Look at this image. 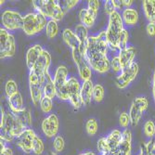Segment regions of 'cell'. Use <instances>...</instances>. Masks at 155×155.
<instances>
[{"mask_svg": "<svg viewBox=\"0 0 155 155\" xmlns=\"http://www.w3.org/2000/svg\"><path fill=\"white\" fill-rule=\"evenodd\" d=\"M122 137H123V131H120L119 129H114L106 137V141L110 152H112L118 147L122 140Z\"/></svg>", "mask_w": 155, "mask_h": 155, "instance_id": "25", "label": "cell"}, {"mask_svg": "<svg viewBox=\"0 0 155 155\" xmlns=\"http://www.w3.org/2000/svg\"><path fill=\"white\" fill-rule=\"evenodd\" d=\"M139 71L138 64L135 61L128 67L124 69L117 75L115 80V84L119 89H124L136 79Z\"/></svg>", "mask_w": 155, "mask_h": 155, "instance_id": "11", "label": "cell"}, {"mask_svg": "<svg viewBox=\"0 0 155 155\" xmlns=\"http://www.w3.org/2000/svg\"><path fill=\"white\" fill-rule=\"evenodd\" d=\"M48 20L38 12H29L23 16L22 30L25 35L33 36L46 29Z\"/></svg>", "mask_w": 155, "mask_h": 155, "instance_id": "5", "label": "cell"}, {"mask_svg": "<svg viewBox=\"0 0 155 155\" xmlns=\"http://www.w3.org/2000/svg\"><path fill=\"white\" fill-rule=\"evenodd\" d=\"M0 144H1V153H0V155H13L12 149H10L6 145L7 142L5 140L0 138Z\"/></svg>", "mask_w": 155, "mask_h": 155, "instance_id": "43", "label": "cell"}, {"mask_svg": "<svg viewBox=\"0 0 155 155\" xmlns=\"http://www.w3.org/2000/svg\"><path fill=\"white\" fill-rule=\"evenodd\" d=\"M16 52V43L14 35L8 31L0 28V58L1 60L11 58Z\"/></svg>", "mask_w": 155, "mask_h": 155, "instance_id": "7", "label": "cell"}, {"mask_svg": "<svg viewBox=\"0 0 155 155\" xmlns=\"http://www.w3.org/2000/svg\"><path fill=\"white\" fill-rule=\"evenodd\" d=\"M128 39H129V34L128 31L126 29H124L122 32L119 40H118V46H117V50H123L124 48H127V43H128Z\"/></svg>", "mask_w": 155, "mask_h": 155, "instance_id": "35", "label": "cell"}, {"mask_svg": "<svg viewBox=\"0 0 155 155\" xmlns=\"http://www.w3.org/2000/svg\"><path fill=\"white\" fill-rule=\"evenodd\" d=\"M110 69L116 74L121 73L123 71V68H122V65H121V62L119 61L118 56L112 57V59L110 60Z\"/></svg>", "mask_w": 155, "mask_h": 155, "instance_id": "41", "label": "cell"}, {"mask_svg": "<svg viewBox=\"0 0 155 155\" xmlns=\"http://www.w3.org/2000/svg\"><path fill=\"white\" fill-rule=\"evenodd\" d=\"M97 122L95 118H90L87 121L86 124V130L89 136H95L97 133Z\"/></svg>", "mask_w": 155, "mask_h": 155, "instance_id": "37", "label": "cell"}, {"mask_svg": "<svg viewBox=\"0 0 155 155\" xmlns=\"http://www.w3.org/2000/svg\"><path fill=\"white\" fill-rule=\"evenodd\" d=\"M143 131H144V135L146 136V137H148L149 139L153 138L154 135H155V124H154V122L151 120L146 121L144 124V126H143Z\"/></svg>", "mask_w": 155, "mask_h": 155, "instance_id": "31", "label": "cell"}, {"mask_svg": "<svg viewBox=\"0 0 155 155\" xmlns=\"http://www.w3.org/2000/svg\"><path fill=\"white\" fill-rule=\"evenodd\" d=\"M81 86L82 84H80L77 78L72 76L68 79L66 90L69 97V101L74 109H80L84 106L81 97Z\"/></svg>", "mask_w": 155, "mask_h": 155, "instance_id": "10", "label": "cell"}, {"mask_svg": "<svg viewBox=\"0 0 155 155\" xmlns=\"http://www.w3.org/2000/svg\"><path fill=\"white\" fill-rule=\"evenodd\" d=\"M62 39L64 41V43L71 48L72 50L74 49H79L80 47V42L78 37L76 36L74 31L66 28L62 32Z\"/></svg>", "mask_w": 155, "mask_h": 155, "instance_id": "22", "label": "cell"}, {"mask_svg": "<svg viewBox=\"0 0 155 155\" xmlns=\"http://www.w3.org/2000/svg\"><path fill=\"white\" fill-rule=\"evenodd\" d=\"M119 124L121 125V127L124 128V129H127L129 124H131V121H130V117L129 114L127 112H122L119 116Z\"/></svg>", "mask_w": 155, "mask_h": 155, "instance_id": "40", "label": "cell"}, {"mask_svg": "<svg viewBox=\"0 0 155 155\" xmlns=\"http://www.w3.org/2000/svg\"><path fill=\"white\" fill-rule=\"evenodd\" d=\"M48 155H59L57 152H56V151H50L49 153H48Z\"/></svg>", "mask_w": 155, "mask_h": 155, "instance_id": "52", "label": "cell"}, {"mask_svg": "<svg viewBox=\"0 0 155 155\" xmlns=\"http://www.w3.org/2000/svg\"><path fill=\"white\" fill-rule=\"evenodd\" d=\"M142 8L148 21L155 23V0H144Z\"/></svg>", "mask_w": 155, "mask_h": 155, "instance_id": "26", "label": "cell"}, {"mask_svg": "<svg viewBox=\"0 0 155 155\" xmlns=\"http://www.w3.org/2000/svg\"><path fill=\"white\" fill-rule=\"evenodd\" d=\"M136 54H137V50L134 47H127L126 48L119 51L117 56L121 62L123 70L131 65L133 62H135L134 59L136 57Z\"/></svg>", "mask_w": 155, "mask_h": 155, "instance_id": "18", "label": "cell"}, {"mask_svg": "<svg viewBox=\"0 0 155 155\" xmlns=\"http://www.w3.org/2000/svg\"><path fill=\"white\" fill-rule=\"evenodd\" d=\"M124 21L122 19V15L116 10L109 16L108 26L106 29L107 39L109 42L110 48L111 49H117L118 46V40L119 37L124 31Z\"/></svg>", "mask_w": 155, "mask_h": 155, "instance_id": "4", "label": "cell"}, {"mask_svg": "<svg viewBox=\"0 0 155 155\" xmlns=\"http://www.w3.org/2000/svg\"><path fill=\"white\" fill-rule=\"evenodd\" d=\"M43 52H44L43 48H42L38 44L32 46L29 49L27 50V53H26V65H27L28 69L31 70L33 68V66L35 65L36 61L40 58V56L42 55V53H43Z\"/></svg>", "mask_w": 155, "mask_h": 155, "instance_id": "19", "label": "cell"}, {"mask_svg": "<svg viewBox=\"0 0 155 155\" xmlns=\"http://www.w3.org/2000/svg\"><path fill=\"white\" fill-rule=\"evenodd\" d=\"M95 84L91 80L84 81L81 86V97L84 105H88L93 100V90Z\"/></svg>", "mask_w": 155, "mask_h": 155, "instance_id": "21", "label": "cell"}, {"mask_svg": "<svg viewBox=\"0 0 155 155\" xmlns=\"http://www.w3.org/2000/svg\"><path fill=\"white\" fill-rule=\"evenodd\" d=\"M104 98V87L101 84H97L94 86L93 90V101L96 102H101Z\"/></svg>", "mask_w": 155, "mask_h": 155, "instance_id": "32", "label": "cell"}, {"mask_svg": "<svg viewBox=\"0 0 155 155\" xmlns=\"http://www.w3.org/2000/svg\"><path fill=\"white\" fill-rule=\"evenodd\" d=\"M8 103L9 110L15 114H19L25 110L23 106V98L20 92L8 97Z\"/></svg>", "mask_w": 155, "mask_h": 155, "instance_id": "20", "label": "cell"}, {"mask_svg": "<svg viewBox=\"0 0 155 155\" xmlns=\"http://www.w3.org/2000/svg\"><path fill=\"white\" fill-rule=\"evenodd\" d=\"M143 148L148 155H155V140L152 138L149 139L143 145Z\"/></svg>", "mask_w": 155, "mask_h": 155, "instance_id": "42", "label": "cell"}, {"mask_svg": "<svg viewBox=\"0 0 155 155\" xmlns=\"http://www.w3.org/2000/svg\"><path fill=\"white\" fill-rule=\"evenodd\" d=\"M132 154V133L127 128L123 131V137L118 147L110 155H131Z\"/></svg>", "mask_w": 155, "mask_h": 155, "instance_id": "17", "label": "cell"}, {"mask_svg": "<svg viewBox=\"0 0 155 155\" xmlns=\"http://www.w3.org/2000/svg\"><path fill=\"white\" fill-rule=\"evenodd\" d=\"M53 148H54L55 151L57 152V153L61 152L64 150V148H65V141H64V138L61 136H57L56 137H54Z\"/></svg>", "mask_w": 155, "mask_h": 155, "instance_id": "39", "label": "cell"}, {"mask_svg": "<svg viewBox=\"0 0 155 155\" xmlns=\"http://www.w3.org/2000/svg\"><path fill=\"white\" fill-rule=\"evenodd\" d=\"M79 155H96V153L93 152V151H86V152H82V153H80Z\"/></svg>", "mask_w": 155, "mask_h": 155, "instance_id": "51", "label": "cell"}, {"mask_svg": "<svg viewBox=\"0 0 155 155\" xmlns=\"http://www.w3.org/2000/svg\"><path fill=\"white\" fill-rule=\"evenodd\" d=\"M137 155H148V154H147V152L145 151V150H144L143 146L141 147V149H140V151L138 152V154H137Z\"/></svg>", "mask_w": 155, "mask_h": 155, "instance_id": "50", "label": "cell"}, {"mask_svg": "<svg viewBox=\"0 0 155 155\" xmlns=\"http://www.w3.org/2000/svg\"><path fill=\"white\" fill-rule=\"evenodd\" d=\"M152 97L155 102V69H154L153 76H152Z\"/></svg>", "mask_w": 155, "mask_h": 155, "instance_id": "49", "label": "cell"}, {"mask_svg": "<svg viewBox=\"0 0 155 155\" xmlns=\"http://www.w3.org/2000/svg\"><path fill=\"white\" fill-rule=\"evenodd\" d=\"M72 56H73V60L76 65L79 76L83 80V82L91 80L92 69L90 68L86 57H84V56L79 52L78 49L72 50Z\"/></svg>", "mask_w": 155, "mask_h": 155, "instance_id": "12", "label": "cell"}, {"mask_svg": "<svg viewBox=\"0 0 155 155\" xmlns=\"http://www.w3.org/2000/svg\"><path fill=\"white\" fill-rule=\"evenodd\" d=\"M50 63H51V56L48 51L44 49V52L42 53L40 58L36 61L33 68L30 70V72L35 74L36 76H38L43 81L46 74L48 73Z\"/></svg>", "mask_w": 155, "mask_h": 155, "instance_id": "14", "label": "cell"}, {"mask_svg": "<svg viewBox=\"0 0 155 155\" xmlns=\"http://www.w3.org/2000/svg\"><path fill=\"white\" fill-rule=\"evenodd\" d=\"M20 118V120L21 121V123L23 124V125L26 128H30V126L33 124V120H32V114L31 111L29 110L25 109L22 112L17 114Z\"/></svg>", "mask_w": 155, "mask_h": 155, "instance_id": "30", "label": "cell"}, {"mask_svg": "<svg viewBox=\"0 0 155 155\" xmlns=\"http://www.w3.org/2000/svg\"><path fill=\"white\" fill-rule=\"evenodd\" d=\"M79 19L81 21V23L87 28L92 27L95 24L96 19L91 16V14L88 12L87 8H82L79 12Z\"/></svg>", "mask_w": 155, "mask_h": 155, "instance_id": "27", "label": "cell"}, {"mask_svg": "<svg viewBox=\"0 0 155 155\" xmlns=\"http://www.w3.org/2000/svg\"><path fill=\"white\" fill-rule=\"evenodd\" d=\"M43 92H44V97H49V98H54L56 97V88H55V84H54V79L51 77L49 73H47L44 80H43Z\"/></svg>", "mask_w": 155, "mask_h": 155, "instance_id": "24", "label": "cell"}, {"mask_svg": "<svg viewBox=\"0 0 155 155\" xmlns=\"http://www.w3.org/2000/svg\"><path fill=\"white\" fill-rule=\"evenodd\" d=\"M1 124H0V138L8 142H11L14 139L17 138L20 134L26 128L20 120L19 116L13 114L11 110H4L1 109Z\"/></svg>", "mask_w": 155, "mask_h": 155, "instance_id": "2", "label": "cell"}, {"mask_svg": "<svg viewBox=\"0 0 155 155\" xmlns=\"http://www.w3.org/2000/svg\"><path fill=\"white\" fill-rule=\"evenodd\" d=\"M149 101L146 97L139 96L134 98V101L131 103L130 109H129V117L131 121V124L133 126L137 125L139 121L141 120L144 112L148 109Z\"/></svg>", "mask_w": 155, "mask_h": 155, "instance_id": "8", "label": "cell"}, {"mask_svg": "<svg viewBox=\"0 0 155 155\" xmlns=\"http://www.w3.org/2000/svg\"><path fill=\"white\" fill-rule=\"evenodd\" d=\"M18 92H19V90H18L17 83L12 79L8 80L5 84V93H6L7 97H9L13 95H15Z\"/></svg>", "mask_w": 155, "mask_h": 155, "instance_id": "29", "label": "cell"}, {"mask_svg": "<svg viewBox=\"0 0 155 155\" xmlns=\"http://www.w3.org/2000/svg\"><path fill=\"white\" fill-rule=\"evenodd\" d=\"M1 21L3 28L7 31H15L18 29H22L23 25V16L16 11L7 9L2 13Z\"/></svg>", "mask_w": 155, "mask_h": 155, "instance_id": "9", "label": "cell"}, {"mask_svg": "<svg viewBox=\"0 0 155 155\" xmlns=\"http://www.w3.org/2000/svg\"><path fill=\"white\" fill-rule=\"evenodd\" d=\"M146 32L149 36H150V37L155 36V23L148 22V24L146 26Z\"/></svg>", "mask_w": 155, "mask_h": 155, "instance_id": "46", "label": "cell"}, {"mask_svg": "<svg viewBox=\"0 0 155 155\" xmlns=\"http://www.w3.org/2000/svg\"><path fill=\"white\" fill-rule=\"evenodd\" d=\"M40 109L41 110L44 112V114H49V112L52 110L53 109V102H52V100L49 97H43V98L40 101Z\"/></svg>", "mask_w": 155, "mask_h": 155, "instance_id": "36", "label": "cell"}, {"mask_svg": "<svg viewBox=\"0 0 155 155\" xmlns=\"http://www.w3.org/2000/svg\"><path fill=\"white\" fill-rule=\"evenodd\" d=\"M36 136L37 135L32 128H25L16 138V144L24 153H32L34 140Z\"/></svg>", "mask_w": 155, "mask_h": 155, "instance_id": "15", "label": "cell"}, {"mask_svg": "<svg viewBox=\"0 0 155 155\" xmlns=\"http://www.w3.org/2000/svg\"><path fill=\"white\" fill-rule=\"evenodd\" d=\"M44 150H45V145H44L43 140L38 136H36L34 140V144H33V153L35 155H42Z\"/></svg>", "mask_w": 155, "mask_h": 155, "instance_id": "34", "label": "cell"}, {"mask_svg": "<svg viewBox=\"0 0 155 155\" xmlns=\"http://www.w3.org/2000/svg\"><path fill=\"white\" fill-rule=\"evenodd\" d=\"M101 6V2L97 1V0H89L87 3V10L88 12L91 14V16L93 18H97V12H98V8H100Z\"/></svg>", "mask_w": 155, "mask_h": 155, "instance_id": "38", "label": "cell"}, {"mask_svg": "<svg viewBox=\"0 0 155 155\" xmlns=\"http://www.w3.org/2000/svg\"><path fill=\"white\" fill-rule=\"evenodd\" d=\"M104 9H105L106 14H108L109 16L110 15V14L114 13V11H116L115 8L114 7V5H112L111 0H107V1H105V3H104Z\"/></svg>", "mask_w": 155, "mask_h": 155, "instance_id": "45", "label": "cell"}, {"mask_svg": "<svg viewBox=\"0 0 155 155\" xmlns=\"http://www.w3.org/2000/svg\"><path fill=\"white\" fill-rule=\"evenodd\" d=\"M111 2H112V5H114V7L115 8L116 10L121 9V8H124L123 3H122V0H111Z\"/></svg>", "mask_w": 155, "mask_h": 155, "instance_id": "47", "label": "cell"}, {"mask_svg": "<svg viewBox=\"0 0 155 155\" xmlns=\"http://www.w3.org/2000/svg\"><path fill=\"white\" fill-rule=\"evenodd\" d=\"M46 35L49 39H53L59 34V25L58 21H56L54 20H48V24L46 26Z\"/></svg>", "mask_w": 155, "mask_h": 155, "instance_id": "28", "label": "cell"}, {"mask_svg": "<svg viewBox=\"0 0 155 155\" xmlns=\"http://www.w3.org/2000/svg\"><path fill=\"white\" fill-rule=\"evenodd\" d=\"M32 4L36 12L42 14L49 20L59 21H61L65 15V11L58 1H54V0H34V1H32Z\"/></svg>", "mask_w": 155, "mask_h": 155, "instance_id": "3", "label": "cell"}, {"mask_svg": "<svg viewBox=\"0 0 155 155\" xmlns=\"http://www.w3.org/2000/svg\"><path fill=\"white\" fill-rule=\"evenodd\" d=\"M29 88L33 103L35 105L40 104L41 100L44 97L43 81L31 72H29Z\"/></svg>", "mask_w": 155, "mask_h": 155, "instance_id": "13", "label": "cell"}, {"mask_svg": "<svg viewBox=\"0 0 155 155\" xmlns=\"http://www.w3.org/2000/svg\"><path fill=\"white\" fill-rule=\"evenodd\" d=\"M122 19L124 25L134 26L138 21V12L134 8H124L122 12Z\"/></svg>", "mask_w": 155, "mask_h": 155, "instance_id": "23", "label": "cell"}, {"mask_svg": "<svg viewBox=\"0 0 155 155\" xmlns=\"http://www.w3.org/2000/svg\"><path fill=\"white\" fill-rule=\"evenodd\" d=\"M122 3L124 8H131L134 1L133 0H122Z\"/></svg>", "mask_w": 155, "mask_h": 155, "instance_id": "48", "label": "cell"}, {"mask_svg": "<svg viewBox=\"0 0 155 155\" xmlns=\"http://www.w3.org/2000/svg\"><path fill=\"white\" fill-rule=\"evenodd\" d=\"M59 127H60L59 118L55 114H49L47 118L43 120L41 124L42 132L48 138L56 137L58 136Z\"/></svg>", "mask_w": 155, "mask_h": 155, "instance_id": "16", "label": "cell"}, {"mask_svg": "<svg viewBox=\"0 0 155 155\" xmlns=\"http://www.w3.org/2000/svg\"><path fill=\"white\" fill-rule=\"evenodd\" d=\"M154 137H155V135H154Z\"/></svg>", "mask_w": 155, "mask_h": 155, "instance_id": "53", "label": "cell"}, {"mask_svg": "<svg viewBox=\"0 0 155 155\" xmlns=\"http://www.w3.org/2000/svg\"><path fill=\"white\" fill-rule=\"evenodd\" d=\"M67 82H68V69L64 65H60L56 69L54 75V84L56 88V97L61 101H69L67 94Z\"/></svg>", "mask_w": 155, "mask_h": 155, "instance_id": "6", "label": "cell"}, {"mask_svg": "<svg viewBox=\"0 0 155 155\" xmlns=\"http://www.w3.org/2000/svg\"><path fill=\"white\" fill-rule=\"evenodd\" d=\"M97 151L100 152L101 155H110V151L109 146H108L107 141H106V137H101L97 140Z\"/></svg>", "mask_w": 155, "mask_h": 155, "instance_id": "33", "label": "cell"}, {"mask_svg": "<svg viewBox=\"0 0 155 155\" xmlns=\"http://www.w3.org/2000/svg\"><path fill=\"white\" fill-rule=\"evenodd\" d=\"M78 3H79L78 0H69V1H64V6L62 7V8H63V10L66 13V11L72 9L75 6H77Z\"/></svg>", "mask_w": 155, "mask_h": 155, "instance_id": "44", "label": "cell"}, {"mask_svg": "<svg viewBox=\"0 0 155 155\" xmlns=\"http://www.w3.org/2000/svg\"><path fill=\"white\" fill-rule=\"evenodd\" d=\"M110 48L106 31L97 35H89L87 39L86 59L92 70L98 74H106L110 69V61L108 58Z\"/></svg>", "mask_w": 155, "mask_h": 155, "instance_id": "1", "label": "cell"}]
</instances>
